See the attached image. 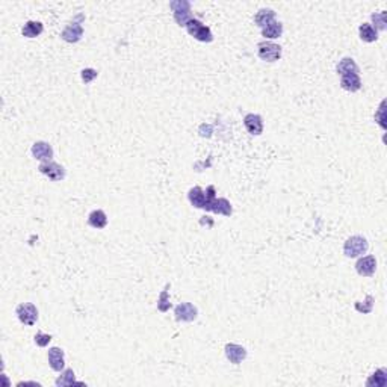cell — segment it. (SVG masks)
<instances>
[{"label": "cell", "mask_w": 387, "mask_h": 387, "mask_svg": "<svg viewBox=\"0 0 387 387\" xmlns=\"http://www.w3.org/2000/svg\"><path fill=\"white\" fill-rule=\"evenodd\" d=\"M359 32H360V38H362L365 42H374V41L378 39V32H377V29H375L372 24H369V23L360 24Z\"/></svg>", "instance_id": "21"}, {"label": "cell", "mask_w": 387, "mask_h": 387, "mask_svg": "<svg viewBox=\"0 0 387 387\" xmlns=\"http://www.w3.org/2000/svg\"><path fill=\"white\" fill-rule=\"evenodd\" d=\"M64 351L61 350V348H50L48 350V365H50V368L53 369V371H56V372H61V371H64V368H65V359H64Z\"/></svg>", "instance_id": "11"}, {"label": "cell", "mask_w": 387, "mask_h": 387, "mask_svg": "<svg viewBox=\"0 0 387 387\" xmlns=\"http://www.w3.org/2000/svg\"><path fill=\"white\" fill-rule=\"evenodd\" d=\"M97 71L95 70H92V68H85V70H82V80L85 82V83H89V82H92L95 77H97Z\"/></svg>", "instance_id": "29"}, {"label": "cell", "mask_w": 387, "mask_h": 387, "mask_svg": "<svg viewBox=\"0 0 387 387\" xmlns=\"http://www.w3.org/2000/svg\"><path fill=\"white\" fill-rule=\"evenodd\" d=\"M168 288H170V285H167L165 286V291H162V294H160V297H159V301H157V309L160 310V312H167L168 309H170V303H168Z\"/></svg>", "instance_id": "25"}, {"label": "cell", "mask_w": 387, "mask_h": 387, "mask_svg": "<svg viewBox=\"0 0 387 387\" xmlns=\"http://www.w3.org/2000/svg\"><path fill=\"white\" fill-rule=\"evenodd\" d=\"M375 120L380 123V126L383 127V129H386V120H384V101L381 103V106H380V110H378V114L375 115Z\"/></svg>", "instance_id": "30"}, {"label": "cell", "mask_w": 387, "mask_h": 387, "mask_svg": "<svg viewBox=\"0 0 387 387\" xmlns=\"http://www.w3.org/2000/svg\"><path fill=\"white\" fill-rule=\"evenodd\" d=\"M38 170H39L41 174L47 176L53 182H59L65 177V170H64L62 165H59L56 162H51V160L50 162H42Z\"/></svg>", "instance_id": "5"}, {"label": "cell", "mask_w": 387, "mask_h": 387, "mask_svg": "<svg viewBox=\"0 0 387 387\" xmlns=\"http://www.w3.org/2000/svg\"><path fill=\"white\" fill-rule=\"evenodd\" d=\"M387 384V371L384 368L375 371L366 381V386H375V387H384Z\"/></svg>", "instance_id": "20"}, {"label": "cell", "mask_w": 387, "mask_h": 387, "mask_svg": "<svg viewBox=\"0 0 387 387\" xmlns=\"http://www.w3.org/2000/svg\"><path fill=\"white\" fill-rule=\"evenodd\" d=\"M174 315H176V319L177 321H183V322H192L197 319L198 316V310L194 304L191 303H182L176 307L174 310Z\"/></svg>", "instance_id": "8"}, {"label": "cell", "mask_w": 387, "mask_h": 387, "mask_svg": "<svg viewBox=\"0 0 387 387\" xmlns=\"http://www.w3.org/2000/svg\"><path fill=\"white\" fill-rule=\"evenodd\" d=\"M186 30L191 36H194L195 39L201 41V42H212L213 41V35L210 32V29L207 26H204L200 20L192 18L188 24H186Z\"/></svg>", "instance_id": "4"}, {"label": "cell", "mask_w": 387, "mask_h": 387, "mask_svg": "<svg viewBox=\"0 0 387 387\" xmlns=\"http://www.w3.org/2000/svg\"><path fill=\"white\" fill-rule=\"evenodd\" d=\"M374 307V297L368 295L366 297V301L362 304V303H356V309L360 312V313H369Z\"/></svg>", "instance_id": "26"}, {"label": "cell", "mask_w": 387, "mask_h": 387, "mask_svg": "<svg viewBox=\"0 0 387 387\" xmlns=\"http://www.w3.org/2000/svg\"><path fill=\"white\" fill-rule=\"evenodd\" d=\"M282 33H283V24L280 21H277V20L271 21L268 26H265L262 29V35L265 38H268V39L279 38V36H282Z\"/></svg>", "instance_id": "17"}, {"label": "cell", "mask_w": 387, "mask_h": 387, "mask_svg": "<svg viewBox=\"0 0 387 387\" xmlns=\"http://www.w3.org/2000/svg\"><path fill=\"white\" fill-rule=\"evenodd\" d=\"M275 20V12L272 11V9H268V8H263V9H260L257 14H256V17H254V23L259 26V27H265V26H268L271 21H274Z\"/></svg>", "instance_id": "19"}, {"label": "cell", "mask_w": 387, "mask_h": 387, "mask_svg": "<svg viewBox=\"0 0 387 387\" xmlns=\"http://www.w3.org/2000/svg\"><path fill=\"white\" fill-rule=\"evenodd\" d=\"M82 20H83V15L79 14V15H77V20L73 21V23H70V24L62 30L61 38H62L64 41H67V42H77V41L82 38V35H83V27H82V24H80Z\"/></svg>", "instance_id": "6"}, {"label": "cell", "mask_w": 387, "mask_h": 387, "mask_svg": "<svg viewBox=\"0 0 387 387\" xmlns=\"http://www.w3.org/2000/svg\"><path fill=\"white\" fill-rule=\"evenodd\" d=\"M17 316L24 325H33L38 319V310L32 303H23L17 307Z\"/></svg>", "instance_id": "7"}, {"label": "cell", "mask_w": 387, "mask_h": 387, "mask_svg": "<svg viewBox=\"0 0 387 387\" xmlns=\"http://www.w3.org/2000/svg\"><path fill=\"white\" fill-rule=\"evenodd\" d=\"M244 124H245V129H247L251 135L259 136V135H262V132H263V120H262V117L257 115V114H248V115H245Z\"/></svg>", "instance_id": "13"}, {"label": "cell", "mask_w": 387, "mask_h": 387, "mask_svg": "<svg viewBox=\"0 0 387 387\" xmlns=\"http://www.w3.org/2000/svg\"><path fill=\"white\" fill-rule=\"evenodd\" d=\"M356 269L360 275H363V277H371V275L375 274V269H377V260L374 256H365L362 259L357 260L356 263Z\"/></svg>", "instance_id": "9"}, {"label": "cell", "mask_w": 387, "mask_h": 387, "mask_svg": "<svg viewBox=\"0 0 387 387\" xmlns=\"http://www.w3.org/2000/svg\"><path fill=\"white\" fill-rule=\"evenodd\" d=\"M341 86L345 89V91H350V92H356L362 88V79L359 74L356 73H351V74H345L341 77Z\"/></svg>", "instance_id": "14"}, {"label": "cell", "mask_w": 387, "mask_h": 387, "mask_svg": "<svg viewBox=\"0 0 387 387\" xmlns=\"http://www.w3.org/2000/svg\"><path fill=\"white\" fill-rule=\"evenodd\" d=\"M257 54L265 62H275L282 58V47L271 41H262L257 44Z\"/></svg>", "instance_id": "2"}, {"label": "cell", "mask_w": 387, "mask_h": 387, "mask_svg": "<svg viewBox=\"0 0 387 387\" xmlns=\"http://www.w3.org/2000/svg\"><path fill=\"white\" fill-rule=\"evenodd\" d=\"M44 30V26L41 21H27L23 26V36L26 38H36L38 35H41V32Z\"/></svg>", "instance_id": "23"}, {"label": "cell", "mask_w": 387, "mask_h": 387, "mask_svg": "<svg viewBox=\"0 0 387 387\" xmlns=\"http://www.w3.org/2000/svg\"><path fill=\"white\" fill-rule=\"evenodd\" d=\"M209 210H210V212H215V213L226 215V216H230V215L233 213L232 204H230V201L226 200V198H215V200L210 203Z\"/></svg>", "instance_id": "15"}, {"label": "cell", "mask_w": 387, "mask_h": 387, "mask_svg": "<svg viewBox=\"0 0 387 387\" xmlns=\"http://www.w3.org/2000/svg\"><path fill=\"white\" fill-rule=\"evenodd\" d=\"M76 383V378H74V372L73 369H65L62 372V375L56 380V386L59 387H64V386H71Z\"/></svg>", "instance_id": "24"}, {"label": "cell", "mask_w": 387, "mask_h": 387, "mask_svg": "<svg viewBox=\"0 0 387 387\" xmlns=\"http://www.w3.org/2000/svg\"><path fill=\"white\" fill-rule=\"evenodd\" d=\"M226 357L230 360V363L233 365H239L242 360L247 359V350L241 345L236 344H227L226 345Z\"/></svg>", "instance_id": "12"}, {"label": "cell", "mask_w": 387, "mask_h": 387, "mask_svg": "<svg viewBox=\"0 0 387 387\" xmlns=\"http://www.w3.org/2000/svg\"><path fill=\"white\" fill-rule=\"evenodd\" d=\"M170 8L174 12V21L182 27H186V24L194 18L191 12V3L188 0H174L170 3Z\"/></svg>", "instance_id": "1"}, {"label": "cell", "mask_w": 387, "mask_h": 387, "mask_svg": "<svg viewBox=\"0 0 387 387\" xmlns=\"http://www.w3.org/2000/svg\"><path fill=\"white\" fill-rule=\"evenodd\" d=\"M368 241L363 236H351L344 245V253L347 257H359L368 251Z\"/></svg>", "instance_id": "3"}, {"label": "cell", "mask_w": 387, "mask_h": 387, "mask_svg": "<svg viewBox=\"0 0 387 387\" xmlns=\"http://www.w3.org/2000/svg\"><path fill=\"white\" fill-rule=\"evenodd\" d=\"M372 21L377 24V27L380 30H384L386 29V11H381V12H375L372 14Z\"/></svg>", "instance_id": "27"}, {"label": "cell", "mask_w": 387, "mask_h": 387, "mask_svg": "<svg viewBox=\"0 0 387 387\" xmlns=\"http://www.w3.org/2000/svg\"><path fill=\"white\" fill-rule=\"evenodd\" d=\"M88 224L94 229H104L107 224V216L103 210H92L88 216Z\"/></svg>", "instance_id": "16"}, {"label": "cell", "mask_w": 387, "mask_h": 387, "mask_svg": "<svg viewBox=\"0 0 387 387\" xmlns=\"http://www.w3.org/2000/svg\"><path fill=\"white\" fill-rule=\"evenodd\" d=\"M338 73H339L341 76L351 74V73L359 74V67H357L356 61H354L353 58H344V59L338 64Z\"/></svg>", "instance_id": "22"}, {"label": "cell", "mask_w": 387, "mask_h": 387, "mask_svg": "<svg viewBox=\"0 0 387 387\" xmlns=\"http://www.w3.org/2000/svg\"><path fill=\"white\" fill-rule=\"evenodd\" d=\"M32 154L35 159H38L41 162H50L53 157V148L48 142L38 141L32 145Z\"/></svg>", "instance_id": "10"}, {"label": "cell", "mask_w": 387, "mask_h": 387, "mask_svg": "<svg viewBox=\"0 0 387 387\" xmlns=\"http://www.w3.org/2000/svg\"><path fill=\"white\" fill-rule=\"evenodd\" d=\"M188 198H189V201H191V204H192L194 207L203 209L204 204H206V192H204L200 186L192 188V189L188 192Z\"/></svg>", "instance_id": "18"}, {"label": "cell", "mask_w": 387, "mask_h": 387, "mask_svg": "<svg viewBox=\"0 0 387 387\" xmlns=\"http://www.w3.org/2000/svg\"><path fill=\"white\" fill-rule=\"evenodd\" d=\"M51 341V336L50 335H44V333H36L35 335V344L41 348L47 347Z\"/></svg>", "instance_id": "28"}]
</instances>
